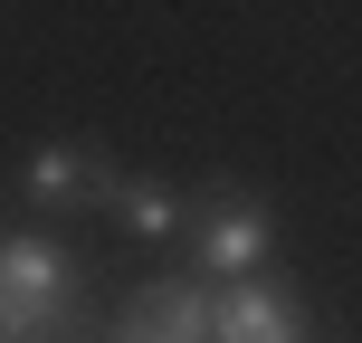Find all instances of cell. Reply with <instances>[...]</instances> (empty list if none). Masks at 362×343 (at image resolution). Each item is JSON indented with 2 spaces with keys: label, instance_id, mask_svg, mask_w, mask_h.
Segmentation results:
<instances>
[{
  "label": "cell",
  "instance_id": "7a4b0ae2",
  "mask_svg": "<svg viewBox=\"0 0 362 343\" xmlns=\"http://www.w3.org/2000/svg\"><path fill=\"white\" fill-rule=\"evenodd\" d=\"M276 257V210H267V191H248V181H219L210 200H200V219H191V277H210V286H229V277H248V267H267Z\"/></svg>",
  "mask_w": 362,
  "mask_h": 343
},
{
  "label": "cell",
  "instance_id": "5b68a950",
  "mask_svg": "<svg viewBox=\"0 0 362 343\" xmlns=\"http://www.w3.org/2000/svg\"><path fill=\"white\" fill-rule=\"evenodd\" d=\"M115 172L95 144H48V153H29V200L38 210H105L115 200Z\"/></svg>",
  "mask_w": 362,
  "mask_h": 343
},
{
  "label": "cell",
  "instance_id": "3957f363",
  "mask_svg": "<svg viewBox=\"0 0 362 343\" xmlns=\"http://www.w3.org/2000/svg\"><path fill=\"white\" fill-rule=\"evenodd\" d=\"M210 343H305V306L286 296V277L248 267L229 286H210Z\"/></svg>",
  "mask_w": 362,
  "mask_h": 343
},
{
  "label": "cell",
  "instance_id": "52a82bcc",
  "mask_svg": "<svg viewBox=\"0 0 362 343\" xmlns=\"http://www.w3.org/2000/svg\"><path fill=\"white\" fill-rule=\"evenodd\" d=\"M86 343H124V334H86Z\"/></svg>",
  "mask_w": 362,
  "mask_h": 343
},
{
  "label": "cell",
  "instance_id": "277c9868",
  "mask_svg": "<svg viewBox=\"0 0 362 343\" xmlns=\"http://www.w3.org/2000/svg\"><path fill=\"white\" fill-rule=\"evenodd\" d=\"M115 334L124 343H210V277H153V286H134V306L115 315Z\"/></svg>",
  "mask_w": 362,
  "mask_h": 343
},
{
  "label": "cell",
  "instance_id": "6da1fadb",
  "mask_svg": "<svg viewBox=\"0 0 362 343\" xmlns=\"http://www.w3.org/2000/svg\"><path fill=\"white\" fill-rule=\"evenodd\" d=\"M86 267L48 229H0V343H86Z\"/></svg>",
  "mask_w": 362,
  "mask_h": 343
},
{
  "label": "cell",
  "instance_id": "8992f818",
  "mask_svg": "<svg viewBox=\"0 0 362 343\" xmlns=\"http://www.w3.org/2000/svg\"><path fill=\"white\" fill-rule=\"evenodd\" d=\"M105 210L124 219L134 238H172V229H181V191H172V181H115Z\"/></svg>",
  "mask_w": 362,
  "mask_h": 343
}]
</instances>
